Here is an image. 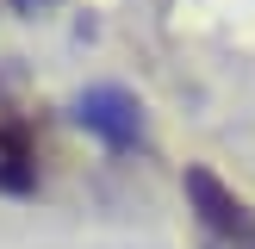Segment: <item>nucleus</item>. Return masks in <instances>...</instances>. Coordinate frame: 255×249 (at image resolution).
I'll return each instance as SVG.
<instances>
[{
	"mask_svg": "<svg viewBox=\"0 0 255 249\" xmlns=\"http://www.w3.org/2000/svg\"><path fill=\"white\" fill-rule=\"evenodd\" d=\"M75 124L94 131L100 143H112V149L143 143V106H137L125 87H87V94L75 100Z\"/></svg>",
	"mask_w": 255,
	"mask_h": 249,
	"instance_id": "obj_2",
	"label": "nucleus"
},
{
	"mask_svg": "<svg viewBox=\"0 0 255 249\" xmlns=\"http://www.w3.org/2000/svg\"><path fill=\"white\" fill-rule=\"evenodd\" d=\"M19 6H44V0H19Z\"/></svg>",
	"mask_w": 255,
	"mask_h": 249,
	"instance_id": "obj_4",
	"label": "nucleus"
},
{
	"mask_svg": "<svg viewBox=\"0 0 255 249\" xmlns=\"http://www.w3.org/2000/svg\"><path fill=\"white\" fill-rule=\"evenodd\" d=\"M187 199H193L199 224H206L224 249H255V212H249V199H237L212 168H199V162L187 168Z\"/></svg>",
	"mask_w": 255,
	"mask_h": 249,
	"instance_id": "obj_1",
	"label": "nucleus"
},
{
	"mask_svg": "<svg viewBox=\"0 0 255 249\" xmlns=\"http://www.w3.org/2000/svg\"><path fill=\"white\" fill-rule=\"evenodd\" d=\"M31 187H37V149L25 124L0 119V193H31Z\"/></svg>",
	"mask_w": 255,
	"mask_h": 249,
	"instance_id": "obj_3",
	"label": "nucleus"
}]
</instances>
